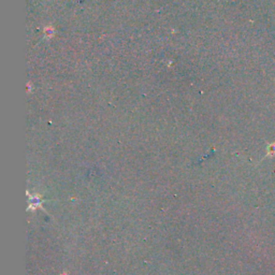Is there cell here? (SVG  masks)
Wrapping results in <instances>:
<instances>
[{
  "instance_id": "6da1fadb",
  "label": "cell",
  "mask_w": 275,
  "mask_h": 275,
  "mask_svg": "<svg viewBox=\"0 0 275 275\" xmlns=\"http://www.w3.org/2000/svg\"><path fill=\"white\" fill-rule=\"evenodd\" d=\"M42 204V201L37 197H34V198H30L29 200V208H35L38 206H40Z\"/></svg>"
}]
</instances>
